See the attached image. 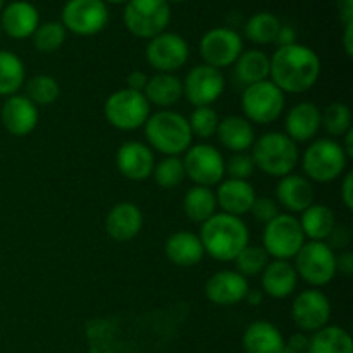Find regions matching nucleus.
Segmentation results:
<instances>
[{
    "label": "nucleus",
    "mask_w": 353,
    "mask_h": 353,
    "mask_svg": "<svg viewBox=\"0 0 353 353\" xmlns=\"http://www.w3.org/2000/svg\"><path fill=\"white\" fill-rule=\"evenodd\" d=\"M271 81L283 93H303L312 88L321 74L319 55L302 43L278 47L272 54Z\"/></svg>",
    "instance_id": "obj_1"
},
{
    "label": "nucleus",
    "mask_w": 353,
    "mask_h": 353,
    "mask_svg": "<svg viewBox=\"0 0 353 353\" xmlns=\"http://www.w3.org/2000/svg\"><path fill=\"white\" fill-rule=\"evenodd\" d=\"M200 241L205 254L219 262H231L250 241L248 228L240 217L230 214H214L202 223Z\"/></svg>",
    "instance_id": "obj_2"
},
{
    "label": "nucleus",
    "mask_w": 353,
    "mask_h": 353,
    "mask_svg": "<svg viewBox=\"0 0 353 353\" xmlns=\"http://www.w3.org/2000/svg\"><path fill=\"white\" fill-rule=\"evenodd\" d=\"M143 126L148 145L165 157H178L192 147L193 134L183 114L168 109L159 110L148 116Z\"/></svg>",
    "instance_id": "obj_3"
},
{
    "label": "nucleus",
    "mask_w": 353,
    "mask_h": 353,
    "mask_svg": "<svg viewBox=\"0 0 353 353\" xmlns=\"http://www.w3.org/2000/svg\"><path fill=\"white\" fill-rule=\"evenodd\" d=\"M250 155L254 159L255 168L274 178L292 174L300 159L295 141L288 134L278 133V131L255 138Z\"/></svg>",
    "instance_id": "obj_4"
},
{
    "label": "nucleus",
    "mask_w": 353,
    "mask_h": 353,
    "mask_svg": "<svg viewBox=\"0 0 353 353\" xmlns=\"http://www.w3.org/2000/svg\"><path fill=\"white\" fill-rule=\"evenodd\" d=\"M348 157L341 143L333 138H319L312 141L302 157V168L307 179L314 183H333L347 169Z\"/></svg>",
    "instance_id": "obj_5"
},
{
    "label": "nucleus",
    "mask_w": 353,
    "mask_h": 353,
    "mask_svg": "<svg viewBox=\"0 0 353 353\" xmlns=\"http://www.w3.org/2000/svg\"><path fill=\"white\" fill-rule=\"evenodd\" d=\"M123 19L133 37L150 40L165 31L171 21V6L168 0H128Z\"/></svg>",
    "instance_id": "obj_6"
},
{
    "label": "nucleus",
    "mask_w": 353,
    "mask_h": 353,
    "mask_svg": "<svg viewBox=\"0 0 353 353\" xmlns=\"http://www.w3.org/2000/svg\"><path fill=\"white\" fill-rule=\"evenodd\" d=\"M103 114L110 126L121 131H133L143 126L150 116V103L143 93L123 88L109 95L103 105Z\"/></svg>",
    "instance_id": "obj_7"
},
{
    "label": "nucleus",
    "mask_w": 353,
    "mask_h": 353,
    "mask_svg": "<svg viewBox=\"0 0 353 353\" xmlns=\"http://www.w3.org/2000/svg\"><path fill=\"white\" fill-rule=\"evenodd\" d=\"M285 93L271 79L247 86L241 95L245 119L255 124H271L278 121L285 110Z\"/></svg>",
    "instance_id": "obj_8"
},
{
    "label": "nucleus",
    "mask_w": 353,
    "mask_h": 353,
    "mask_svg": "<svg viewBox=\"0 0 353 353\" xmlns=\"http://www.w3.org/2000/svg\"><path fill=\"white\" fill-rule=\"evenodd\" d=\"M262 243L269 257H274L276 261H290L305 243V234L295 216L278 214L271 223L265 224Z\"/></svg>",
    "instance_id": "obj_9"
},
{
    "label": "nucleus",
    "mask_w": 353,
    "mask_h": 353,
    "mask_svg": "<svg viewBox=\"0 0 353 353\" xmlns=\"http://www.w3.org/2000/svg\"><path fill=\"white\" fill-rule=\"evenodd\" d=\"M293 259L296 274L312 286H326L336 276V254L324 241L303 243Z\"/></svg>",
    "instance_id": "obj_10"
},
{
    "label": "nucleus",
    "mask_w": 353,
    "mask_h": 353,
    "mask_svg": "<svg viewBox=\"0 0 353 353\" xmlns=\"http://www.w3.org/2000/svg\"><path fill=\"white\" fill-rule=\"evenodd\" d=\"M62 26L65 31L92 37L100 33L109 21V9L103 0H68L62 7Z\"/></svg>",
    "instance_id": "obj_11"
},
{
    "label": "nucleus",
    "mask_w": 353,
    "mask_h": 353,
    "mask_svg": "<svg viewBox=\"0 0 353 353\" xmlns=\"http://www.w3.org/2000/svg\"><path fill=\"white\" fill-rule=\"evenodd\" d=\"M224 159L216 147L207 143L192 145L186 150L185 161V172L196 186H212L219 185L223 181L224 174H226V165H224Z\"/></svg>",
    "instance_id": "obj_12"
},
{
    "label": "nucleus",
    "mask_w": 353,
    "mask_h": 353,
    "mask_svg": "<svg viewBox=\"0 0 353 353\" xmlns=\"http://www.w3.org/2000/svg\"><path fill=\"white\" fill-rule=\"evenodd\" d=\"M199 50L203 64L212 65L221 71L223 68H230L236 62V59L243 52V40L240 33L231 28H212L202 37Z\"/></svg>",
    "instance_id": "obj_13"
},
{
    "label": "nucleus",
    "mask_w": 353,
    "mask_h": 353,
    "mask_svg": "<svg viewBox=\"0 0 353 353\" xmlns=\"http://www.w3.org/2000/svg\"><path fill=\"white\" fill-rule=\"evenodd\" d=\"M148 64L159 72L179 71L188 62L190 48L185 38L178 33H161L150 38L145 50Z\"/></svg>",
    "instance_id": "obj_14"
},
{
    "label": "nucleus",
    "mask_w": 353,
    "mask_h": 353,
    "mask_svg": "<svg viewBox=\"0 0 353 353\" xmlns=\"http://www.w3.org/2000/svg\"><path fill=\"white\" fill-rule=\"evenodd\" d=\"M224 76L212 65L200 64L190 69L183 81V97L195 107H210L224 92Z\"/></svg>",
    "instance_id": "obj_15"
},
{
    "label": "nucleus",
    "mask_w": 353,
    "mask_h": 353,
    "mask_svg": "<svg viewBox=\"0 0 353 353\" xmlns=\"http://www.w3.org/2000/svg\"><path fill=\"white\" fill-rule=\"evenodd\" d=\"M292 319L305 333H316L331 319V302L319 290L299 293L292 303Z\"/></svg>",
    "instance_id": "obj_16"
},
{
    "label": "nucleus",
    "mask_w": 353,
    "mask_h": 353,
    "mask_svg": "<svg viewBox=\"0 0 353 353\" xmlns=\"http://www.w3.org/2000/svg\"><path fill=\"white\" fill-rule=\"evenodd\" d=\"M116 164L121 174L130 181H145L154 172V152L141 141H126L117 148Z\"/></svg>",
    "instance_id": "obj_17"
},
{
    "label": "nucleus",
    "mask_w": 353,
    "mask_h": 353,
    "mask_svg": "<svg viewBox=\"0 0 353 353\" xmlns=\"http://www.w3.org/2000/svg\"><path fill=\"white\" fill-rule=\"evenodd\" d=\"M38 117L40 114H38L37 105L26 95H17V93L7 97L0 110L3 128L12 137H26L33 133L38 124Z\"/></svg>",
    "instance_id": "obj_18"
},
{
    "label": "nucleus",
    "mask_w": 353,
    "mask_h": 353,
    "mask_svg": "<svg viewBox=\"0 0 353 353\" xmlns=\"http://www.w3.org/2000/svg\"><path fill=\"white\" fill-rule=\"evenodd\" d=\"M248 281L236 271H219L205 283V296L214 305L230 307L243 302L248 292Z\"/></svg>",
    "instance_id": "obj_19"
},
{
    "label": "nucleus",
    "mask_w": 353,
    "mask_h": 353,
    "mask_svg": "<svg viewBox=\"0 0 353 353\" xmlns=\"http://www.w3.org/2000/svg\"><path fill=\"white\" fill-rule=\"evenodd\" d=\"M38 26H40V14L33 3L26 0H14L3 7L0 28L14 40L33 37Z\"/></svg>",
    "instance_id": "obj_20"
},
{
    "label": "nucleus",
    "mask_w": 353,
    "mask_h": 353,
    "mask_svg": "<svg viewBox=\"0 0 353 353\" xmlns=\"http://www.w3.org/2000/svg\"><path fill=\"white\" fill-rule=\"evenodd\" d=\"M143 228V214L133 202H119L105 217V231L112 240L130 241Z\"/></svg>",
    "instance_id": "obj_21"
},
{
    "label": "nucleus",
    "mask_w": 353,
    "mask_h": 353,
    "mask_svg": "<svg viewBox=\"0 0 353 353\" xmlns=\"http://www.w3.org/2000/svg\"><path fill=\"white\" fill-rule=\"evenodd\" d=\"M255 199L257 195H255L254 186L243 179H224L219 183V188L216 192L217 207H221L224 214L236 217L250 212Z\"/></svg>",
    "instance_id": "obj_22"
},
{
    "label": "nucleus",
    "mask_w": 353,
    "mask_h": 353,
    "mask_svg": "<svg viewBox=\"0 0 353 353\" xmlns=\"http://www.w3.org/2000/svg\"><path fill=\"white\" fill-rule=\"evenodd\" d=\"M278 203L290 212H303L316 200V190L312 181L299 174H286L276 186Z\"/></svg>",
    "instance_id": "obj_23"
},
{
    "label": "nucleus",
    "mask_w": 353,
    "mask_h": 353,
    "mask_svg": "<svg viewBox=\"0 0 353 353\" xmlns=\"http://www.w3.org/2000/svg\"><path fill=\"white\" fill-rule=\"evenodd\" d=\"M286 134L295 143L312 140L321 128V109L312 102H300L288 110L285 119Z\"/></svg>",
    "instance_id": "obj_24"
},
{
    "label": "nucleus",
    "mask_w": 353,
    "mask_h": 353,
    "mask_svg": "<svg viewBox=\"0 0 353 353\" xmlns=\"http://www.w3.org/2000/svg\"><path fill=\"white\" fill-rule=\"evenodd\" d=\"M165 255L179 268H193L200 264L205 255L199 234L192 231H176L165 241Z\"/></svg>",
    "instance_id": "obj_25"
},
{
    "label": "nucleus",
    "mask_w": 353,
    "mask_h": 353,
    "mask_svg": "<svg viewBox=\"0 0 353 353\" xmlns=\"http://www.w3.org/2000/svg\"><path fill=\"white\" fill-rule=\"evenodd\" d=\"M241 343L247 353H283L286 341L274 324L255 321L245 330Z\"/></svg>",
    "instance_id": "obj_26"
},
{
    "label": "nucleus",
    "mask_w": 353,
    "mask_h": 353,
    "mask_svg": "<svg viewBox=\"0 0 353 353\" xmlns=\"http://www.w3.org/2000/svg\"><path fill=\"white\" fill-rule=\"evenodd\" d=\"M262 288L272 299H286L292 295L299 283L293 264L288 261H272L262 271Z\"/></svg>",
    "instance_id": "obj_27"
},
{
    "label": "nucleus",
    "mask_w": 353,
    "mask_h": 353,
    "mask_svg": "<svg viewBox=\"0 0 353 353\" xmlns=\"http://www.w3.org/2000/svg\"><path fill=\"white\" fill-rule=\"evenodd\" d=\"M217 138L221 145L226 147L228 150L234 152H247L252 148L255 141V130L254 124L243 116H228L223 121H219L217 126Z\"/></svg>",
    "instance_id": "obj_28"
},
{
    "label": "nucleus",
    "mask_w": 353,
    "mask_h": 353,
    "mask_svg": "<svg viewBox=\"0 0 353 353\" xmlns=\"http://www.w3.org/2000/svg\"><path fill=\"white\" fill-rule=\"evenodd\" d=\"M143 95L148 100V103L168 109V107H172L181 100L183 81L178 76L169 74V72H159V74L148 78Z\"/></svg>",
    "instance_id": "obj_29"
},
{
    "label": "nucleus",
    "mask_w": 353,
    "mask_h": 353,
    "mask_svg": "<svg viewBox=\"0 0 353 353\" xmlns=\"http://www.w3.org/2000/svg\"><path fill=\"white\" fill-rule=\"evenodd\" d=\"M299 221L303 234L310 241H326L333 228L336 226V216L333 209L323 203H312L309 209L303 210L302 219Z\"/></svg>",
    "instance_id": "obj_30"
},
{
    "label": "nucleus",
    "mask_w": 353,
    "mask_h": 353,
    "mask_svg": "<svg viewBox=\"0 0 353 353\" xmlns=\"http://www.w3.org/2000/svg\"><path fill=\"white\" fill-rule=\"evenodd\" d=\"M271 74V61L262 50L241 52L234 62V76L245 86L255 85L269 79Z\"/></svg>",
    "instance_id": "obj_31"
},
{
    "label": "nucleus",
    "mask_w": 353,
    "mask_h": 353,
    "mask_svg": "<svg viewBox=\"0 0 353 353\" xmlns=\"http://www.w3.org/2000/svg\"><path fill=\"white\" fill-rule=\"evenodd\" d=\"M309 353H353L350 334L340 326H324L309 338Z\"/></svg>",
    "instance_id": "obj_32"
},
{
    "label": "nucleus",
    "mask_w": 353,
    "mask_h": 353,
    "mask_svg": "<svg viewBox=\"0 0 353 353\" xmlns=\"http://www.w3.org/2000/svg\"><path fill=\"white\" fill-rule=\"evenodd\" d=\"M216 193L207 186H193L183 199V210L193 223H205L216 214Z\"/></svg>",
    "instance_id": "obj_33"
},
{
    "label": "nucleus",
    "mask_w": 353,
    "mask_h": 353,
    "mask_svg": "<svg viewBox=\"0 0 353 353\" xmlns=\"http://www.w3.org/2000/svg\"><path fill=\"white\" fill-rule=\"evenodd\" d=\"M26 71L24 64L16 54L0 50V97L16 95L24 85Z\"/></svg>",
    "instance_id": "obj_34"
},
{
    "label": "nucleus",
    "mask_w": 353,
    "mask_h": 353,
    "mask_svg": "<svg viewBox=\"0 0 353 353\" xmlns=\"http://www.w3.org/2000/svg\"><path fill=\"white\" fill-rule=\"evenodd\" d=\"M281 28V21L272 12H257L245 24V37L257 45L274 43L278 31Z\"/></svg>",
    "instance_id": "obj_35"
},
{
    "label": "nucleus",
    "mask_w": 353,
    "mask_h": 353,
    "mask_svg": "<svg viewBox=\"0 0 353 353\" xmlns=\"http://www.w3.org/2000/svg\"><path fill=\"white\" fill-rule=\"evenodd\" d=\"M321 126L330 137H343L352 128V110L347 103L333 102L321 112Z\"/></svg>",
    "instance_id": "obj_36"
},
{
    "label": "nucleus",
    "mask_w": 353,
    "mask_h": 353,
    "mask_svg": "<svg viewBox=\"0 0 353 353\" xmlns=\"http://www.w3.org/2000/svg\"><path fill=\"white\" fill-rule=\"evenodd\" d=\"M61 95L57 79L48 74L33 76L26 81V97L34 105H50Z\"/></svg>",
    "instance_id": "obj_37"
},
{
    "label": "nucleus",
    "mask_w": 353,
    "mask_h": 353,
    "mask_svg": "<svg viewBox=\"0 0 353 353\" xmlns=\"http://www.w3.org/2000/svg\"><path fill=\"white\" fill-rule=\"evenodd\" d=\"M234 264H236L238 274H241L243 278H255V276L262 274L265 265L269 264V255L264 247L248 243L234 259Z\"/></svg>",
    "instance_id": "obj_38"
},
{
    "label": "nucleus",
    "mask_w": 353,
    "mask_h": 353,
    "mask_svg": "<svg viewBox=\"0 0 353 353\" xmlns=\"http://www.w3.org/2000/svg\"><path fill=\"white\" fill-rule=\"evenodd\" d=\"M65 41V28L59 21H48L40 24L33 33V45L41 54H52L59 50Z\"/></svg>",
    "instance_id": "obj_39"
},
{
    "label": "nucleus",
    "mask_w": 353,
    "mask_h": 353,
    "mask_svg": "<svg viewBox=\"0 0 353 353\" xmlns=\"http://www.w3.org/2000/svg\"><path fill=\"white\" fill-rule=\"evenodd\" d=\"M152 174H154L155 183L164 190L176 188L186 178L185 165H183V161L179 157H165L164 161L155 164Z\"/></svg>",
    "instance_id": "obj_40"
},
{
    "label": "nucleus",
    "mask_w": 353,
    "mask_h": 353,
    "mask_svg": "<svg viewBox=\"0 0 353 353\" xmlns=\"http://www.w3.org/2000/svg\"><path fill=\"white\" fill-rule=\"evenodd\" d=\"M219 116L212 107H195V110L190 116L188 124L193 137H199L202 140H209L217 133L219 126Z\"/></svg>",
    "instance_id": "obj_41"
},
{
    "label": "nucleus",
    "mask_w": 353,
    "mask_h": 353,
    "mask_svg": "<svg viewBox=\"0 0 353 353\" xmlns=\"http://www.w3.org/2000/svg\"><path fill=\"white\" fill-rule=\"evenodd\" d=\"M226 165V172L233 179H243V181H248L252 174L255 171L254 159H252L250 154L247 152H238V154H233L228 162H224Z\"/></svg>",
    "instance_id": "obj_42"
},
{
    "label": "nucleus",
    "mask_w": 353,
    "mask_h": 353,
    "mask_svg": "<svg viewBox=\"0 0 353 353\" xmlns=\"http://www.w3.org/2000/svg\"><path fill=\"white\" fill-rule=\"evenodd\" d=\"M250 212L257 223L268 224L279 214V205L276 200L268 199V196H257L254 205H252Z\"/></svg>",
    "instance_id": "obj_43"
},
{
    "label": "nucleus",
    "mask_w": 353,
    "mask_h": 353,
    "mask_svg": "<svg viewBox=\"0 0 353 353\" xmlns=\"http://www.w3.org/2000/svg\"><path fill=\"white\" fill-rule=\"evenodd\" d=\"M326 240H327L326 245L331 248V250H334V248H340V250H343V248H347L348 245H350V240H352L350 228L343 226V224H340V226L336 224Z\"/></svg>",
    "instance_id": "obj_44"
},
{
    "label": "nucleus",
    "mask_w": 353,
    "mask_h": 353,
    "mask_svg": "<svg viewBox=\"0 0 353 353\" xmlns=\"http://www.w3.org/2000/svg\"><path fill=\"white\" fill-rule=\"evenodd\" d=\"M283 353H309V338L305 334H293L285 343Z\"/></svg>",
    "instance_id": "obj_45"
},
{
    "label": "nucleus",
    "mask_w": 353,
    "mask_h": 353,
    "mask_svg": "<svg viewBox=\"0 0 353 353\" xmlns=\"http://www.w3.org/2000/svg\"><path fill=\"white\" fill-rule=\"evenodd\" d=\"M343 276H352L353 274V254L352 252H341L340 255H336V274Z\"/></svg>",
    "instance_id": "obj_46"
},
{
    "label": "nucleus",
    "mask_w": 353,
    "mask_h": 353,
    "mask_svg": "<svg viewBox=\"0 0 353 353\" xmlns=\"http://www.w3.org/2000/svg\"><path fill=\"white\" fill-rule=\"evenodd\" d=\"M274 43H278V47H286V45L296 43V33L290 24H281L278 31V37H276Z\"/></svg>",
    "instance_id": "obj_47"
},
{
    "label": "nucleus",
    "mask_w": 353,
    "mask_h": 353,
    "mask_svg": "<svg viewBox=\"0 0 353 353\" xmlns=\"http://www.w3.org/2000/svg\"><path fill=\"white\" fill-rule=\"evenodd\" d=\"M341 200L348 210L353 209V172H347L341 183Z\"/></svg>",
    "instance_id": "obj_48"
},
{
    "label": "nucleus",
    "mask_w": 353,
    "mask_h": 353,
    "mask_svg": "<svg viewBox=\"0 0 353 353\" xmlns=\"http://www.w3.org/2000/svg\"><path fill=\"white\" fill-rule=\"evenodd\" d=\"M126 81H128V88L134 90V92L143 93L145 86H147V83H148V76L145 74L143 71H133L128 74Z\"/></svg>",
    "instance_id": "obj_49"
},
{
    "label": "nucleus",
    "mask_w": 353,
    "mask_h": 353,
    "mask_svg": "<svg viewBox=\"0 0 353 353\" xmlns=\"http://www.w3.org/2000/svg\"><path fill=\"white\" fill-rule=\"evenodd\" d=\"M338 12H340L341 21L345 24L353 21V0H336Z\"/></svg>",
    "instance_id": "obj_50"
},
{
    "label": "nucleus",
    "mask_w": 353,
    "mask_h": 353,
    "mask_svg": "<svg viewBox=\"0 0 353 353\" xmlns=\"http://www.w3.org/2000/svg\"><path fill=\"white\" fill-rule=\"evenodd\" d=\"M343 47H345V54H347L348 57H352L353 55V21L352 23L345 24Z\"/></svg>",
    "instance_id": "obj_51"
},
{
    "label": "nucleus",
    "mask_w": 353,
    "mask_h": 353,
    "mask_svg": "<svg viewBox=\"0 0 353 353\" xmlns=\"http://www.w3.org/2000/svg\"><path fill=\"white\" fill-rule=\"evenodd\" d=\"M343 138H345V143L341 145V148L345 150L347 157L352 159L353 157V128H350V130L343 134Z\"/></svg>",
    "instance_id": "obj_52"
},
{
    "label": "nucleus",
    "mask_w": 353,
    "mask_h": 353,
    "mask_svg": "<svg viewBox=\"0 0 353 353\" xmlns=\"http://www.w3.org/2000/svg\"><path fill=\"white\" fill-rule=\"evenodd\" d=\"M245 300H247L250 305H261V303H262V292H259V290H248Z\"/></svg>",
    "instance_id": "obj_53"
},
{
    "label": "nucleus",
    "mask_w": 353,
    "mask_h": 353,
    "mask_svg": "<svg viewBox=\"0 0 353 353\" xmlns=\"http://www.w3.org/2000/svg\"><path fill=\"white\" fill-rule=\"evenodd\" d=\"M105 3H123V2H128V0H103Z\"/></svg>",
    "instance_id": "obj_54"
},
{
    "label": "nucleus",
    "mask_w": 353,
    "mask_h": 353,
    "mask_svg": "<svg viewBox=\"0 0 353 353\" xmlns=\"http://www.w3.org/2000/svg\"><path fill=\"white\" fill-rule=\"evenodd\" d=\"M168 2H185V0H168Z\"/></svg>",
    "instance_id": "obj_55"
},
{
    "label": "nucleus",
    "mask_w": 353,
    "mask_h": 353,
    "mask_svg": "<svg viewBox=\"0 0 353 353\" xmlns=\"http://www.w3.org/2000/svg\"><path fill=\"white\" fill-rule=\"evenodd\" d=\"M2 6H3V0H0V10H2Z\"/></svg>",
    "instance_id": "obj_56"
},
{
    "label": "nucleus",
    "mask_w": 353,
    "mask_h": 353,
    "mask_svg": "<svg viewBox=\"0 0 353 353\" xmlns=\"http://www.w3.org/2000/svg\"><path fill=\"white\" fill-rule=\"evenodd\" d=\"M0 38H2V28H0Z\"/></svg>",
    "instance_id": "obj_57"
}]
</instances>
